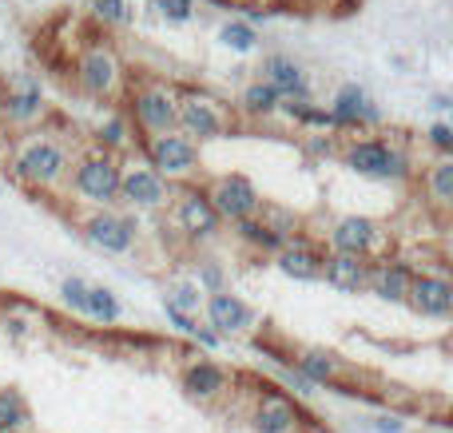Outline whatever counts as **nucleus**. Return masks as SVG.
Masks as SVG:
<instances>
[{"label":"nucleus","mask_w":453,"mask_h":433,"mask_svg":"<svg viewBox=\"0 0 453 433\" xmlns=\"http://www.w3.org/2000/svg\"><path fill=\"white\" fill-rule=\"evenodd\" d=\"M295 370L311 386H342V378H346L342 358L326 354V350H303V354H295Z\"/></svg>","instance_id":"5701e85b"},{"label":"nucleus","mask_w":453,"mask_h":433,"mask_svg":"<svg viewBox=\"0 0 453 433\" xmlns=\"http://www.w3.org/2000/svg\"><path fill=\"white\" fill-rule=\"evenodd\" d=\"M196 286H199L203 294L226 291V286H223V267H219V262H199V270H196Z\"/></svg>","instance_id":"f704fd0d"},{"label":"nucleus","mask_w":453,"mask_h":433,"mask_svg":"<svg viewBox=\"0 0 453 433\" xmlns=\"http://www.w3.org/2000/svg\"><path fill=\"white\" fill-rule=\"evenodd\" d=\"M203 195L215 207V215L223 223H231V227L242 219H255L258 207H263V195H258V187L247 175H219V179H211L203 187Z\"/></svg>","instance_id":"0eeeda50"},{"label":"nucleus","mask_w":453,"mask_h":433,"mask_svg":"<svg viewBox=\"0 0 453 433\" xmlns=\"http://www.w3.org/2000/svg\"><path fill=\"white\" fill-rule=\"evenodd\" d=\"M203 315H207V330L215 338H231V334H242L255 326V310L231 291H215L203 299Z\"/></svg>","instance_id":"ddd939ff"},{"label":"nucleus","mask_w":453,"mask_h":433,"mask_svg":"<svg viewBox=\"0 0 453 433\" xmlns=\"http://www.w3.org/2000/svg\"><path fill=\"white\" fill-rule=\"evenodd\" d=\"M426 195L438 211H449L453 203V159H438V163L426 171Z\"/></svg>","instance_id":"a878e982"},{"label":"nucleus","mask_w":453,"mask_h":433,"mask_svg":"<svg viewBox=\"0 0 453 433\" xmlns=\"http://www.w3.org/2000/svg\"><path fill=\"white\" fill-rule=\"evenodd\" d=\"M250 429L255 433H298L303 429V410L287 394L266 386V394L250 410Z\"/></svg>","instance_id":"2eb2a0df"},{"label":"nucleus","mask_w":453,"mask_h":433,"mask_svg":"<svg viewBox=\"0 0 453 433\" xmlns=\"http://www.w3.org/2000/svg\"><path fill=\"white\" fill-rule=\"evenodd\" d=\"M180 382H183V394L196 398V402H215V398H223L231 390V374L215 362H191Z\"/></svg>","instance_id":"412c9836"},{"label":"nucleus","mask_w":453,"mask_h":433,"mask_svg":"<svg viewBox=\"0 0 453 433\" xmlns=\"http://www.w3.org/2000/svg\"><path fill=\"white\" fill-rule=\"evenodd\" d=\"M406 307H414L422 318H449L453 310V286L446 275H418L414 270V283H410L406 294Z\"/></svg>","instance_id":"f3484780"},{"label":"nucleus","mask_w":453,"mask_h":433,"mask_svg":"<svg viewBox=\"0 0 453 433\" xmlns=\"http://www.w3.org/2000/svg\"><path fill=\"white\" fill-rule=\"evenodd\" d=\"M410 283H414V267L398 259H382L366 267V291L378 294L382 302H406Z\"/></svg>","instance_id":"a211bd4d"},{"label":"nucleus","mask_w":453,"mask_h":433,"mask_svg":"<svg viewBox=\"0 0 453 433\" xmlns=\"http://www.w3.org/2000/svg\"><path fill=\"white\" fill-rule=\"evenodd\" d=\"M239 4H271V0H239Z\"/></svg>","instance_id":"58836bf2"},{"label":"nucleus","mask_w":453,"mask_h":433,"mask_svg":"<svg viewBox=\"0 0 453 433\" xmlns=\"http://www.w3.org/2000/svg\"><path fill=\"white\" fill-rule=\"evenodd\" d=\"M92 16L100 24H116V28H119V24L132 20V4H127V0H96Z\"/></svg>","instance_id":"473e14b6"},{"label":"nucleus","mask_w":453,"mask_h":433,"mask_svg":"<svg viewBox=\"0 0 453 433\" xmlns=\"http://www.w3.org/2000/svg\"><path fill=\"white\" fill-rule=\"evenodd\" d=\"M4 330L12 334V338H24V334H28V323H24V318H8Z\"/></svg>","instance_id":"4c0bfd02"},{"label":"nucleus","mask_w":453,"mask_h":433,"mask_svg":"<svg viewBox=\"0 0 453 433\" xmlns=\"http://www.w3.org/2000/svg\"><path fill=\"white\" fill-rule=\"evenodd\" d=\"M322 259H326V254H322L319 247H311L306 239L295 235L279 254H274V267H279L287 278H295V283H319L322 278Z\"/></svg>","instance_id":"6ab92c4d"},{"label":"nucleus","mask_w":453,"mask_h":433,"mask_svg":"<svg viewBox=\"0 0 453 433\" xmlns=\"http://www.w3.org/2000/svg\"><path fill=\"white\" fill-rule=\"evenodd\" d=\"M164 307L180 310V315H188V318H199V310H203V291H199L196 283H175V286H167Z\"/></svg>","instance_id":"7c9ffc66"},{"label":"nucleus","mask_w":453,"mask_h":433,"mask_svg":"<svg viewBox=\"0 0 453 433\" xmlns=\"http://www.w3.org/2000/svg\"><path fill=\"white\" fill-rule=\"evenodd\" d=\"M119 199L132 203L135 211H156L172 203V183H164L148 163L119 167Z\"/></svg>","instance_id":"9b49d317"},{"label":"nucleus","mask_w":453,"mask_h":433,"mask_svg":"<svg viewBox=\"0 0 453 433\" xmlns=\"http://www.w3.org/2000/svg\"><path fill=\"white\" fill-rule=\"evenodd\" d=\"M342 163L350 167V171L366 175V179H386V183H406L410 175H414L410 156L398 148V143H386V140H354V143H346Z\"/></svg>","instance_id":"39448f33"},{"label":"nucleus","mask_w":453,"mask_h":433,"mask_svg":"<svg viewBox=\"0 0 453 433\" xmlns=\"http://www.w3.org/2000/svg\"><path fill=\"white\" fill-rule=\"evenodd\" d=\"M96 143H100V151H108V156L132 148V124H127L124 111H111V116L96 127Z\"/></svg>","instance_id":"bb28decb"},{"label":"nucleus","mask_w":453,"mask_h":433,"mask_svg":"<svg viewBox=\"0 0 453 433\" xmlns=\"http://www.w3.org/2000/svg\"><path fill=\"white\" fill-rule=\"evenodd\" d=\"M0 191H4V179H0Z\"/></svg>","instance_id":"ea45409f"},{"label":"nucleus","mask_w":453,"mask_h":433,"mask_svg":"<svg viewBox=\"0 0 453 433\" xmlns=\"http://www.w3.org/2000/svg\"><path fill=\"white\" fill-rule=\"evenodd\" d=\"M426 140H430L434 148L441 151V159H449V156H453V127H449V124H430Z\"/></svg>","instance_id":"c9c22d12"},{"label":"nucleus","mask_w":453,"mask_h":433,"mask_svg":"<svg viewBox=\"0 0 453 433\" xmlns=\"http://www.w3.org/2000/svg\"><path fill=\"white\" fill-rule=\"evenodd\" d=\"M175 132L188 135L191 143H207V140H223L231 132V111L223 100H215L211 92H196L183 87L175 100Z\"/></svg>","instance_id":"f03ea898"},{"label":"nucleus","mask_w":453,"mask_h":433,"mask_svg":"<svg viewBox=\"0 0 453 433\" xmlns=\"http://www.w3.org/2000/svg\"><path fill=\"white\" fill-rule=\"evenodd\" d=\"M175 92L172 84H159V80H143V84L132 87L127 95V124H135L143 135H164V132H175Z\"/></svg>","instance_id":"423d86ee"},{"label":"nucleus","mask_w":453,"mask_h":433,"mask_svg":"<svg viewBox=\"0 0 453 433\" xmlns=\"http://www.w3.org/2000/svg\"><path fill=\"white\" fill-rule=\"evenodd\" d=\"M88 286H92V283H84V278H64V283H60V299H64V307H72L76 315H84Z\"/></svg>","instance_id":"72a5a7b5"},{"label":"nucleus","mask_w":453,"mask_h":433,"mask_svg":"<svg viewBox=\"0 0 453 433\" xmlns=\"http://www.w3.org/2000/svg\"><path fill=\"white\" fill-rule=\"evenodd\" d=\"M279 92H274L271 84H263V80H255V84H247L242 87V95H239V108L247 111V116H274L279 111Z\"/></svg>","instance_id":"c85d7f7f"},{"label":"nucleus","mask_w":453,"mask_h":433,"mask_svg":"<svg viewBox=\"0 0 453 433\" xmlns=\"http://www.w3.org/2000/svg\"><path fill=\"white\" fill-rule=\"evenodd\" d=\"M119 159L108 151L92 148L88 156L76 159V171H72V191H76L84 203H92L96 211H108L111 203H119Z\"/></svg>","instance_id":"7ed1b4c3"},{"label":"nucleus","mask_w":453,"mask_h":433,"mask_svg":"<svg viewBox=\"0 0 453 433\" xmlns=\"http://www.w3.org/2000/svg\"><path fill=\"white\" fill-rule=\"evenodd\" d=\"M36 119H44V87L32 72H16L0 92V124L32 127Z\"/></svg>","instance_id":"1a4fd4ad"},{"label":"nucleus","mask_w":453,"mask_h":433,"mask_svg":"<svg viewBox=\"0 0 453 433\" xmlns=\"http://www.w3.org/2000/svg\"><path fill=\"white\" fill-rule=\"evenodd\" d=\"M402 429H406V426H402V418H390V414L374 422V433H402Z\"/></svg>","instance_id":"e433bc0d"},{"label":"nucleus","mask_w":453,"mask_h":433,"mask_svg":"<svg viewBox=\"0 0 453 433\" xmlns=\"http://www.w3.org/2000/svg\"><path fill=\"white\" fill-rule=\"evenodd\" d=\"M330 116H334L338 127H370V124H382V108L370 100L366 87L358 84H342L330 100Z\"/></svg>","instance_id":"dca6fc26"},{"label":"nucleus","mask_w":453,"mask_h":433,"mask_svg":"<svg viewBox=\"0 0 453 433\" xmlns=\"http://www.w3.org/2000/svg\"><path fill=\"white\" fill-rule=\"evenodd\" d=\"M84 239L92 247H100L104 254H127L140 243V227H135V219H127V215L92 211L84 219Z\"/></svg>","instance_id":"9d476101"},{"label":"nucleus","mask_w":453,"mask_h":433,"mask_svg":"<svg viewBox=\"0 0 453 433\" xmlns=\"http://www.w3.org/2000/svg\"><path fill=\"white\" fill-rule=\"evenodd\" d=\"M263 84H271L274 92H279V100H295V103L311 100V87H306L303 68L282 52H271L263 60Z\"/></svg>","instance_id":"aec40b11"},{"label":"nucleus","mask_w":453,"mask_h":433,"mask_svg":"<svg viewBox=\"0 0 453 433\" xmlns=\"http://www.w3.org/2000/svg\"><path fill=\"white\" fill-rule=\"evenodd\" d=\"M32 429V410L24 402L20 390L0 386V433H28Z\"/></svg>","instance_id":"b1692460"},{"label":"nucleus","mask_w":453,"mask_h":433,"mask_svg":"<svg viewBox=\"0 0 453 433\" xmlns=\"http://www.w3.org/2000/svg\"><path fill=\"white\" fill-rule=\"evenodd\" d=\"M219 44L231 48V52H239V56H247L258 48V32L250 20H226L219 28Z\"/></svg>","instance_id":"c756f323"},{"label":"nucleus","mask_w":453,"mask_h":433,"mask_svg":"<svg viewBox=\"0 0 453 433\" xmlns=\"http://www.w3.org/2000/svg\"><path fill=\"white\" fill-rule=\"evenodd\" d=\"M159 20L167 24H191L196 20V0H151Z\"/></svg>","instance_id":"2f4dec72"},{"label":"nucleus","mask_w":453,"mask_h":433,"mask_svg":"<svg viewBox=\"0 0 453 433\" xmlns=\"http://www.w3.org/2000/svg\"><path fill=\"white\" fill-rule=\"evenodd\" d=\"M143 156H148V167L164 183H191L199 175V167H203L199 143H191L188 135H180V132L148 135V140H143Z\"/></svg>","instance_id":"20e7f679"},{"label":"nucleus","mask_w":453,"mask_h":433,"mask_svg":"<svg viewBox=\"0 0 453 433\" xmlns=\"http://www.w3.org/2000/svg\"><path fill=\"white\" fill-rule=\"evenodd\" d=\"M84 318H92V323H100V326H111L124 318V307H119V299L108 291V286H88Z\"/></svg>","instance_id":"393cba45"},{"label":"nucleus","mask_w":453,"mask_h":433,"mask_svg":"<svg viewBox=\"0 0 453 433\" xmlns=\"http://www.w3.org/2000/svg\"><path fill=\"white\" fill-rule=\"evenodd\" d=\"M76 84L84 87L92 100H111L124 87V64L108 44L84 48V56L76 60Z\"/></svg>","instance_id":"6e6552de"},{"label":"nucleus","mask_w":453,"mask_h":433,"mask_svg":"<svg viewBox=\"0 0 453 433\" xmlns=\"http://www.w3.org/2000/svg\"><path fill=\"white\" fill-rule=\"evenodd\" d=\"M366 267H370L366 259L330 251L326 259H322V278H326V286L338 294H358V291H366Z\"/></svg>","instance_id":"4be33fe9"},{"label":"nucleus","mask_w":453,"mask_h":433,"mask_svg":"<svg viewBox=\"0 0 453 433\" xmlns=\"http://www.w3.org/2000/svg\"><path fill=\"white\" fill-rule=\"evenodd\" d=\"M234 239H239V243H247V247H255V251H271V254H279L282 247L290 243V239L274 235L271 227H263V223H258V215H255V219L234 223Z\"/></svg>","instance_id":"cd10ccee"},{"label":"nucleus","mask_w":453,"mask_h":433,"mask_svg":"<svg viewBox=\"0 0 453 433\" xmlns=\"http://www.w3.org/2000/svg\"><path fill=\"white\" fill-rule=\"evenodd\" d=\"M175 227L183 231L196 243H211L223 231V219L215 215V207L207 203L203 187H188L180 199H175Z\"/></svg>","instance_id":"f8f14e48"},{"label":"nucleus","mask_w":453,"mask_h":433,"mask_svg":"<svg viewBox=\"0 0 453 433\" xmlns=\"http://www.w3.org/2000/svg\"><path fill=\"white\" fill-rule=\"evenodd\" d=\"M378 239H382V227L366 215H342V219L330 227V247L334 254H354V259H370L378 251Z\"/></svg>","instance_id":"4468645a"},{"label":"nucleus","mask_w":453,"mask_h":433,"mask_svg":"<svg viewBox=\"0 0 453 433\" xmlns=\"http://www.w3.org/2000/svg\"><path fill=\"white\" fill-rule=\"evenodd\" d=\"M0 127H4V124H0Z\"/></svg>","instance_id":"a19ab883"},{"label":"nucleus","mask_w":453,"mask_h":433,"mask_svg":"<svg viewBox=\"0 0 453 433\" xmlns=\"http://www.w3.org/2000/svg\"><path fill=\"white\" fill-rule=\"evenodd\" d=\"M12 175L16 183L32 191H48L68 175V148L48 132H28L12 148Z\"/></svg>","instance_id":"f257e3e1"}]
</instances>
